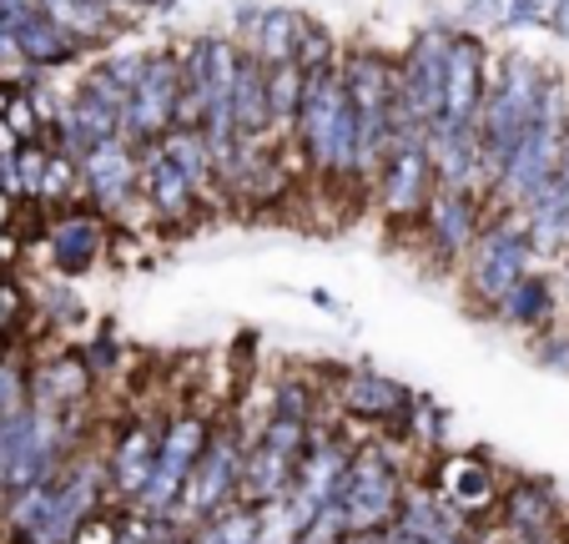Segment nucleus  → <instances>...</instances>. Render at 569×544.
I'll list each match as a JSON object with an SVG mask.
<instances>
[{
	"instance_id": "6ab92c4d",
	"label": "nucleus",
	"mask_w": 569,
	"mask_h": 544,
	"mask_svg": "<svg viewBox=\"0 0 569 544\" xmlns=\"http://www.w3.org/2000/svg\"><path fill=\"white\" fill-rule=\"evenodd\" d=\"M0 26L11 36L16 56L31 66H66L76 56V46L46 21V11L36 0H0Z\"/></svg>"
},
{
	"instance_id": "423d86ee",
	"label": "nucleus",
	"mask_w": 569,
	"mask_h": 544,
	"mask_svg": "<svg viewBox=\"0 0 569 544\" xmlns=\"http://www.w3.org/2000/svg\"><path fill=\"white\" fill-rule=\"evenodd\" d=\"M463 263H469V298H479L483 308L495 313L499 303L535 273V253H529L519 212H505L499 222L479 227V237H473V247L463 253Z\"/></svg>"
},
{
	"instance_id": "4c0bfd02",
	"label": "nucleus",
	"mask_w": 569,
	"mask_h": 544,
	"mask_svg": "<svg viewBox=\"0 0 569 544\" xmlns=\"http://www.w3.org/2000/svg\"><path fill=\"white\" fill-rule=\"evenodd\" d=\"M172 534H182L177 524H167V520H147V514H121V534H117V544H167Z\"/></svg>"
},
{
	"instance_id": "393cba45",
	"label": "nucleus",
	"mask_w": 569,
	"mask_h": 544,
	"mask_svg": "<svg viewBox=\"0 0 569 544\" xmlns=\"http://www.w3.org/2000/svg\"><path fill=\"white\" fill-rule=\"evenodd\" d=\"M495 318L505 323V328H515V333H529V338H535V333H545L549 323H559L555 278L535 267V273H529V278L519 283V288L495 308Z\"/></svg>"
},
{
	"instance_id": "20e7f679",
	"label": "nucleus",
	"mask_w": 569,
	"mask_h": 544,
	"mask_svg": "<svg viewBox=\"0 0 569 544\" xmlns=\"http://www.w3.org/2000/svg\"><path fill=\"white\" fill-rule=\"evenodd\" d=\"M545 76L529 56H509L499 66V81L483 91V111H479V151H483V171L489 181L499 177V167L509 161V151L519 147L529 127L539 117V97H545Z\"/></svg>"
},
{
	"instance_id": "9b49d317",
	"label": "nucleus",
	"mask_w": 569,
	"mask_h": 544,
	"mask_svg": "<svg viewBox=\"0 0 569 544\" xmlns=\"http://www.w3.org/2000/svg\"><path fill=\"white\" fill-rule=\"evenodd\" d=\"M157 438H161V418H151V414H137L117 438H111V448L101 454L111 504H121V510H131V504H137V494L147 489V479H151Z\"/></svg>"
},
{
	"instance_id": "473e14b6",
	"label": "nucleus",
	"mask_w": 569,
	"mask_h": 544,
	"mask_svg": "<svg viewBox=\"0 0 569 544\" xmlns=\"http://www.w3.org/2000/svg\"><path fill=\"white\" fill-rule=\"evenodd\" d=\"M302 524L292 520L288 500H268L252 504V544H298Z\"/></svg>"
},
{
	"instance_id": "bb28decb",
	"label": "nucleus",
	"mask_w": 569,
	"mask_h": 544,
	"mask_svg": "<svg viewBox=\"0 0 569 544\" xmlns=\"http://www.w3.org/2000/svg\"><path fill=\"white\" fill-rule=\"evenodd\" d=\"M141 192L151 197V207H157L161 222H187V212L197 207V192H192V181L182 177V171L172 167V161L161 157L157 147H151L147 167H141Z\"/></svg>"
},
{
	"instance_id": "0eeeda50",
	"label": "nucleus",
	"mask_w": 569,
	"mask_h": 544,
	"mask_svg": "<svg viewBox=\"0 0 569 544\" xmlns=\"http://www.w3.org/2000/svg\"><path fill=\"white\" fill-rule=\"evenodd\" d=\"M242 454H248V444H242L237 424H232V418H217L212 434H207L202 459L192 464V479H187V489H182V504H177V514H172L177 530L187 534L192 524H202L207 514H217V510H227V504H237Z\"/></svg>"
},
{
	"instance_id": "7ed1b4c3",
	"label": "nucleus",
	"mask_w": 569,
	"mask_h": 544,
	"mask_svg": "<svg viewBox=\"0 0 569 544\" xmlns=\"http://www.w3.org/2000/svg\"><path fill=\"white\" fill-rule=\"evenodd\" d=\"M569 137V91L559 76H545V97H539V117L535 127L519 137V147L509 151V161L499 167L495 187L509 202V212H519L525 202H535L559 171V151Z\"/></svg>"
},
{
	"instance_id": "a878e982",
	"label": "nucleus",
	"mask_w": 569,
	"mask_h": 544,
	"mask_svg": "<svg viewBox=\"0 0 569 544\" xmlns=\"http://www.w3.org/2000/svg\"><path fill=\"white\" fill-rule=\"evenodd\" d=\"M36 6H41L46 21H51L76 51L107 41L111 26H117V11H111L107 0H36Z\"/></svg>"
},
{
	"instance_id": "a211bd4d",
	"label": "nucleus",
	"mask_w": 569,
	"mask_h": 544,
	"mask_svg": "<svg viewBox=\"0 0 569 544\" xmlns=\"http://www.w3.org/2000/svg\"><path fill=\"white\" fill-rule=\"evenodd\" d=\"M91 388H97V374L87 368L81 353H56L31 368V408H41V414H81Z\"/></svg>"
},
{
	"instance_id": "2f4dec72",
	"label": "nucleus",
	"mask_w": 569,
	"mask_h": 544,
	"mask_svg": "<svg viewBox=\"0 0 569 544\" xmlns=\"http://www.w3.org/2000/svg\"><path fill=\"white\" fill-rule=\"evenodd\" d=\"M398 434L409 438V448L413 444H419V448H443V438H449V408H439L433 398L413 394L409 418H403V428H398Z\"/></svg>"
},
{
	"instance_id": "1a4fd4ad",
	"label": "nucleus",
	"mask_w": 569,
	"mask_h": 544,
	"mask_svg": "<svg viewBox=\"0 0 569 544\" xmlns=\"http://www.w3.org/2000/svg\"><path fill=\"white\" fill-rule=\"evenodd\" d=\"M182 111V71L172 56H141V76L131 86L127 111H121V141H157L161 131L177 127Z\"/></svg>"
},
{
	"instance_id": "cd10ccee",
	"label": "nucleus",
	"mask_w": 569,
	"mask_h": 544,
	"mask_svg": "<svg viewBox=\"0 0 569 544\" xmlns=\"http://www.w3.org/2000/svg\"><path fill=\"white\" fill-rule=\"evenodd\" d=\"M157 151L167 161H172L177 171H182L187 181H192V192L202 197L207 187H212V177H217V161H212V151H207V141H202V131H192V127H172L167 137L157 141Z\"/></svg>"
},
{
	"instance_id": "7c9ffc66",
	"label": "nucleus",
	"mask_w": 569,
	"mask_h": 544,
	"mask_svg": "<svg viewBox=\"0 0 569 544\" xmlns=\"http://www.w3.org/2000/svg\"><path fill=\"white\" fill-rule=\"evenodd\" d=\"M262 86H268V127H288V121H298V101H302V71L298 66H272V71H262Z\"/></svg>"
},
{
	"instance_id": "37998d69",
	"label": "nucleus",
	"mask_w": 569,
	"mask_h": 544,
	"mask_svg": "<svg viewBox=\"0 0 569 544\" xmlns=\"http://www.w3.org/2000/svg\"><path fill=\"white\" fill-rule=\"evenodd\" d=\"M41 308L51 313V323H81V318H87V308H81V303H76L66 288H46Z\"/></svg>"
},
{
	"instance_id": "b1692460",
	"label": "nucleus",
	"mask_w": 569,
	"mask_h": 544,
	"mask_svg": "<svg viewBox=\"0 0 569 544\" xmlns=\"http://www.w3.org/2000/svg\"><path fill=\"white\" fill-rule=\"evenodd\" d=\"M423 222H429L433 233V247H439L443 257H463L473 247V237H479V202H473L469 192H449V187H439V192L429 197V207H423Z\"/></svg>"
},
{
	"instance_id": "f03ea898",
	"label": "nucleus",
	"mask_w": 569,
	"mask_h": 544,
	"mask_svg": "<svg viewBox=\"0 0 569 544\" xmlns=\"http://www.w3.org/2000/svg\"><path fill=\"white\" fill-rule=\"evenodd\" d=\"M298 141L318 177H353V111H348L343 76L333 66L302 71Z\"/></svg>"
},
{
	"instance_id": "c9c22d12",
	"label": "nucleus",
	"mask_w": 569,
	"mask_h": 544,
	"mask_svg": "<svg viewBox=\"0 0 569 544\" xmlns=\"http://www.w3.org/2000/svg\"><path fill=\"white\" fill-rule=\"evenodd\" d=\"M46 161H51V147H21L16 151V181H21V197L41 202V187H46Z\"/></svg>"
},
{
	"instance_id": "a19ab883",
	"label": "nucleus",
	"mask_w": 569,
	"mask_h": 544,
	"mask_svg": "<svg viewBox=\"0 0 569 544\" xmlns=\"http://www.w3.org/2000/svg\"><path fill=\"white\" fill-rule=\"evenodd\" d=\"M76 187V157H66V151L51 147V161H46V187H41V202H56V197H66Z\"/></svg>"
},
{
	"instance_id": "c756f323",
	"label": "nucleus",
	"mask_w": 569,
	"mask_h": 544,
	"mask_svg": "<svg viewBox=\"0 0 569 544\" xmlns=\"http://www.w3.org/2000/svg\"><path fill=\"white\" fill-rule=\"evenodd\" d=\"M187 544H252V510L248 504H227L207 514L202 524L187 530Z\"/></svg>"
},
{
	"instance_id": "aec40b11",
	"label": "nucleus",
	"mask_w": 569,
	"mask_h": 544,
	"mask_svg": "<svg viewBox=\"0 0 569 544\" xmlns=\"http://www.w3.org/2000/svg\"><path fill=\"white\" fill-rule=\"evenodd\" d=\"M268 86H262V66L252 56H237L232 76V147H237V177L242 161L258 157V141L268 137Z\"/></svg>"
},
{
	"instance_id": "a18cd8bd",
	"label": "nucleus",
	"mask_w": 569,
	"mask_h": 544,
	"mask_svg": "<svg viewBox=\"0 0 569 544\" xmlns=\"http://www.w3.org/2000/svg\"><path fill=\"white\" fill-rule=\"evenodd\" d=\"M545 31H555L569 41V0H549L545 6Z\"/></svg>"
},
{
	"instance_id": "9d476101",
	"label": "nucleus",
	"mask_w": 569,
	"mask_h": 544,
	"mask_svg": "<svg viewBox=\"0 0 569 544\" xmlns=\"http://www.w3.org/2000/svg\"><path fill=\"white\" fill-rule=\"evenodd\" d=\"M443 56H449V31H439V26H429V31L413 36L409 56H403V66H398V86H393V107L403 111V117H413L423 131L439 121L443 111Z\"/></svg>"
},
{
	"instance_id": "412c9836",
	"label": "nucleus",
	"mask_w": 569,
	"mask_h": 544,
	"mask_svg": "<svg viewBox=\"0 0 569 544\" xmlns=\"http://www.w3.org/2000/svg\"><path fill=\"white\" fill-rule=\"evenodd\" d=\"M429 177H433V167H429V151L423 147H398V151H388V161H383V171H378V197H383V207H388V217H423V207H429Z\"/></svg>"
},
{
	"instance_id": "2eb2a0df",
	"label": "nucleus",
	"mask_w": 569,
	"mask_h": 544,
	"mask_svg": "<svg viewBox=\"0 0 569 544\" xmlns=\"http://www.w3.org/2000/svg\"><path fill=\"white\" fill-rule=\"evenodd\" d=\"M413 394L398 378L378 374V368H353V374L338 378V408L358 424H373V428H403L409 418Z\"/></svg>"
},
{
	"instance_id": "ea45409f",
	"label": "nucleus",
	"mask_w": 569,
	"mask_h": 544,
	"mask_svg": "<svg viewBox=\"0 0 569 544\" xmlns=\"http://www.w3.org/2000/svg\"><path fill=\"white\" fill-rule=\"evenodd\" d=\"M348 534V520H343V510L338 504H328V510H318L312 514V524L298 534V544H338Z\"/></svg>"
},
{
	"instance_id": "c03bdc74",
	"label": "nucleus",
	"mask_w": 569,
	"mask_h": 544,
	"mask_svg": "<svg viewBox=\"0 0 569 544\" xmlns=\"http://www.w3.org/2000/svg\"><path fill=\"white\" fill-rule=\"evenodd\" d=\"M463 16H469L473 26H505L509 0H469V6H463Z\"/></svg>"
},
{
	"instance_id": "72a5a7b5",
	"label": "nucleus",
	"mask_w": 569,
	"mask_h": 544,
	"mask_svg": "<svg viewBox=\"0 0 569 544\" xmlns=\"http://www.w3.org/2000/svg\"><path fill=\"white\" fill-rule=\"evenodd\" d=\"M31 408V368L16 353H0V424Z\"/></svg>"
},
{
	"instance_id": "de8ad7c7",
	"label": "nucleus",
	"mask_w": 569,
	"mask_h": 544,
	"mask_svg": "<svg viewBox=\"0 0 569 544\" xmlns=\"http://www.w3.org/2000/svg\"><path fill=\"white\" fill-rule=\"evenodd\" d=\"M16 222V197H6L0 192V233H6V227Z\"/></svg>"
},
{
	"instance_id": "5701e85b",
	"label": "nucleus",
	"mask_w": 569,
	"mask_h": 544,
	"mask_svg": "<svg viewBox=\"0 0 569 544\" xmlns=\"http://www.w3.org/2000/svg\"><path fill=\"white\" fill-rule=\"evenodd\" d=\"M101 253H107V227H101L97 212H66L51 227V237H46V257H51V267L66 273V278L97 267Z\"/></svg>"
},
{
	"instance_id": "6e6552de",
	"label": "nucleus",
	"mask_w": 569,
	"mask_h": 544,
	"mask_svg": "<svg viewBox=\"0 0 569 544\" xmlns=\"http://www.w3.org/2000/svg\"><path fill=\"white\" fill-rule=\"evenodd\" d=\"M308 428L298 418H278L272 414L258 434L248 438V454H242V479H237V504H268L282 500L292 484V469L302 459V444H308Z\"/></svg>"
},
{
	"instance_id": "8fccbe9b",
	"label": "nucleus",
	"mask_w": 569,
	"mask_h": 544,
	"mask_svg": "<svg viewBox=\"0 0 569 544\" xmlns=\"http://www.w3.org/2000/svg\"><path fill=\"white\" fill-rule=\"evenodd\" d=\"M167 544H187V534H172V540H167Z\"/></svg>"
},
{
	"instance_id": "f704fd0d",
	"label": "nucleus",
	"mask_w": 569,
	"mask_h": 544,
	"mask_svg": "<svg viewBox=\"0 0 569 544\" xmlns=\"http://www.w3.org/2000/svg\"><path fill=\"white\" fill-rule=\"evenodd\" d=\"M535 363L549 368V374L569 378V318L549 323L545 333H535Z\"/></svg>"
},
{
	"instance_id": "58836bf2",
	"label": "nucleus",
	"mask_w": 569,
	"mask_h": 544,
	"mask_svg": "<svg viewBox=\"0 0 569 544\" xmlns=\"http://www.w3.org/2000/svg\"><path fill=\"white\" fill-rule=\"evenodd\" d=\"M121 514H127L121 504H101V510L71 534V544H117V534H121Z\"/></svg>"
},
{
	"instance_id": "09e8293b",
	"label": "nucleus",
	"mask_w": 569,
	"mask_h": 544,
	"mask_svg": "<svg viewBox=\"0 0 569 544\" xmlns=\"http://www.w3.org/2000/svg\"><path fill=\"white\" fill-rule=\"evenodd\" d=\"M11 61H21V56H16L11 36H6V26H0V66H11Z\"/></svg>"
},
{
	"instance_id": "f257e3e1",
	"label": "nucleus",
	"mask_w": 569,
	"mask_h": 544,
	"mask_svg": "<svg viewBox=\"0 0 569 544\" xmlns=\"http://www.w3.org/2000/svg\"><path fill=\"white\" fill-rule=\"evenodd\" d=\"M409 438L388 434V438H363L353 444V459H348L343 489H338V510L348 520V534L358 530H393L398 504H403V489H409V474H403V454Z\"/></svg>"
},
{
	"instance_id": "ddd939ff",
	"label": "nucleus",
	"mask_w": 569,
	"mask_h": 544,
	"mask_svg": "<svg viewBox=\"0 0 569 544\" xmlns=\"http://www.w3.org/2000/svg\"><path fill=\"white\" fill-rule=\"evenodd\" d=\"M495 524L515 544H535V540H549V534L569 530L565 504H559V494L549 489L545 479H509L505 494H499Z\"/></svg>"
},
{
	"instance_id": "4be33fe9",
	"label": "nucleus",
	"mask_w": 569,
	"mask_h": 544,
	"mask_svg": "<svg viewBox=\"0 0 569 544\" xmlns=\"http://www.w3.org/2000/svg\"><path fill=\"white\" fill-rule=\"evenodd\" d=\"M519 222H525L529 253L549 257V263H565L569 257V181L555 177L535 202L519 207Z\"/></svg>"
},
{
	"instance_id": "4468645a",
	"label": "nucleus",
	"mask_w": 569,
	"mask_h": 544,
	"mask_svg": "<svg viewBox=\"0 0 569 544\" xmlns=\"http://www.w3.org/2000/svg\"><path fill=\"white\" fill-rule=\"evenodd\" d=\"M483 91H489V76H483V46L473 36H449V56H443V127H479L483 111ZM429 137V131H423Z\"/></svg>"
},
{
	"instance_id": "39448f33",
	"label": "nucleus",
	"mask_w": 569,
	"mask_h": 544,
	"mask_svg": "<svg viewBox=\"0 0 569 544\" xmlns=\"http://www.w3.org/2000/svg\"><path fill=\"white\" fill-rule=\"evenodd\" d=\"M217 418H207L202 408H177V414L161 418V438H157V459H151V479L137 494L131 514H147V520H167L172 524L182 489L192 479V464L202 459L207 434H212Z\"/></svg>"
},
{
	"instance_id": "79ce46f5",
	"label": "nucleus",
	"mask_w": 569,
	"mask_h": 544,
	"mask_svg": "<svg viewBox=\"0 0 569 544\" xmlns=\"http://www.w3.org/2000/svg\"><path fill=\"white\" fill-rule=\"evenodd\" d=\"M21 318H26V293H21V283L0 278V343H6L16 328H21Z\"/></svg>"
},
{
	"instance_id": "c85d7f7f",
	"label": "nucleus",
	"mask_w": 569,
	"mask_h": 544,
	"mask_svg": "<svg viewBox=\"0 0 569 544\" xmlns=\"http://www.w3.org/2000/svg\"><path fill=\"white\" fill-rule=\"evenodd\" d=\"M298 26L302 16L298 11H262L258 21V51H252V61L262 66V71H272V66H292V51H298Z\"/></svg>"
},
{
	"instance_id": "e433bc0d",
	"label": "nucleus",
	"mask_w": 569,
	"mask_h": 544,
	"mask_svg": "<svg viewBox=\"0 0 569 544\" xmlns=\"http://www.w3.org/2000/svg\"><path fill=\"white\" fill-rule=\"evenodd\" d=\"M328 56H333L328 31H322V26H312V21H302L298 26V51H292V66H298V71H318V66H333Z\"/></svg>"
},
{
	"instance_id": "f3484780",
	"label": "nucleus",
	"mask_w": 569,
	"mask_h": 544,
	"mask_svg": "<svg viewBox=\"0 0 569 544\" xmlns=\"http://www.w3.org/2000/svg\"><path fill=\"white\" fill-rule=\"evenodd\" d=\"M81 181H87L91 207H97L101 217H121L131 192L141 187V167L127 141H107V147H91L87 157H81Z\"/></svg>"
},
{
	"instance_id": "49530a36",
	"label": "nucleus",
	"mask_w": 569,
	"mask_h": 544,
	"mask_svg": "<svg viewBox=\"0 0 569 544\" xmlns=\"http://www.w3.org/2000/svg\"><path fill=\"white\" fill-rule=\"evenodd\" d=\"M308 298H312V308H322V313H343V303H338V298H333V293H328V288H312Z\"/></svg>"
},
{
	"instance_id": "dca6fc26",
	"label": "nucleus",
	"mask_w": 569,
	"mask_h": 544,
	"mask_svg": "<svg viewBox=\"0 0 569 544\" xmlns=\"http://www.w3.org/2000/svg\"><path fill=\"white\" fill-rule=\"evenodd\" d=\"M393 530L409 534V540H419V544H463V540L479 534L439 489H433L429 479H419V484L403 489V504H398Z\"/></svg>"
},
{
	"instance_id": "f8f14e48",
	"label": "nucleus",
	"mask_w": 569,
	"mask_h": 544,
	"mask_svg": "<svg viewBox=\"0 0 569 544\" xmlns=\"http://www.w3.org/2000/svg\"><path fill=\"white\" fill-rule=\"evenodd\" d=\"M429 484L473 524V530H479L483 520H495L499 494H505V479H499L495 464L483 459V454H449V459L433 469Z\"/></svg>"
}]
</instances>
